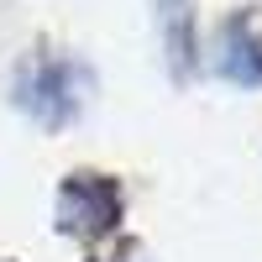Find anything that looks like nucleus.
<instances>
[{
  "instance_id": "nucleus-2",
  "label": "nucleus",
  "mask_w": 262,
  "mask_h": 262,
  "mask_svg": "<svg viewBox=\"0 0 262 262\" xmlns=\"http://www.w3.org/2000/svg\"><path fill=\"white\" fill-rule=\"evenodd\" d=\"M63 74H69V63H37L32 69V79L21 84V105H27L32 116H42L48 126H58V121H69L74 116V95H69V84H63Z\"/></svg>"
},
{
  "instance_id": "nucleus-3",
  "label": "nucleus",
  "mask_w": 262,
  "mask_h": 262,
  "mask_svg": "<svg viewBox=\"0 0 262 262\" xmlns=\"http://www.w3.org/2000/svg\"><path fill=\"white\" fill-rule=\"evenodd\" d=\"M252 32H257V21L252 16H236L226 27V37H221V69L236 84H262V42Z\"/></svg>"
},
{
  "instance_id": "nucleus-1",
  "label": "nucleus",
  "mask_w": 262,
  "mask_h": 262,
  "mask_svg": "<svg viewBox=\"0 0 262 262\" xmlns=\"http://www.w3.org/2000/svg\"><path fill=\"white\" fill-rule=\"evenodd\" d=\"M121 226V189L105 173H74L58 189V231L79 236V242H95V236H111Z\"/></svg>"
}]
</instances>
